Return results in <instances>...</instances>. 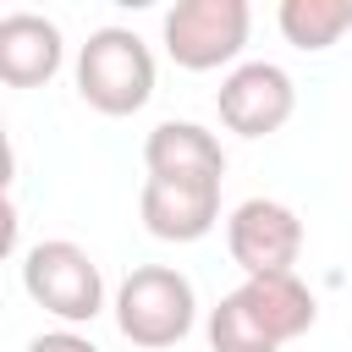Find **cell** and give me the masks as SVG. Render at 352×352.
<instances>
[{
  "mask_svg": "<svg viewBox=\"0 0 352 352\" xmlns=\"http://www.w3.org/2000/svg\"><path fill=\"white\" fill-rule=\"evenodd\" d=\"M77 94L99 116H132L154 99V55L132 28H99L77 50Z\"/></svg>",
  "mask_w": 352,
  "mask_h": 352,
  "instance_id": "1",
  "label": "cell"
},
{
  "mask_svg": "<svg viewBox=\"0 0 352 352\" xmlns=\"http://www.w3.org/2000/svg\"><path fill=\"white\" fill-rule=\"evenodd\" d=\"M198 319V297H192V280L170 264H138L121 292H116V324L132 346H176Z\"/></svg>",
  "mask_w": 352,
  "mask_h": 352,
  "instance_id": "2",
  "label": "cell"
},
{
  "mask_svg": "<svg viewBox=\"0 0 352 352\" xmlns=\"http://www.w3.org/2000/svg\"><path fill=\"white\" fill-rule=\"evenodd\" d=\"M22 286H28V297L44 314H55L66 324H88L104 308V275H99V264L88 258V248H77L66 236L33 242L22 253Z\"/></svg>",
  "mask_w": 352,
  "mask_h": 352,
  "instance_id": "3",
  "label": "cell"
},
{
  "mask_svg": "<svg viewBox=\"0 0 352 352\" xmlns=\"http://www.w3.org/2000/svg\"><path fill=\"white\" fill-rule=\"evenodd\" d=\"M248 28H253L248 0H182L165 11V55L182 72H214L242 55Z\"/></svg>",
  "mask_w": 352,
  "mask_h": 352,
  "instance_id": "4",
  "label": "cell"
},
{
  "mask_svg": "<svg viewBox=\"0 0 352 352\" xmlns=\"http://www.w3.org/2000/svg\"><path fill=\"white\" fill-rule=\"evenodd\" d=\"M226 248L242 264V275H292L302 253V220L280 198H248L226 220Z\"/></svg>",
  "mask_w": 352,
  "mask_h": 352,
  "instance_id": "5",
  "label": "cell"
},
{
  "mask_svg": "<svg viewBox=\"0 0 352 352\" xmlns=\"http://www.w3.org/2000/svg\"><path fill=\"white\" fill-rule=\"evenodd\" d=\"M214 110H220V121H226L236 138H270V132H280V126L292 121L297 88H292L286 66H275V60H242V66H231V77L220 82Z\"/></svg>",
  "mask_w": 352,
  "mask_h": 352,
  "instance_id": "6",
  "label": "cell"
},
{
  "mask_svg": "<svg viewBox=\"0 0 352 352\" xmlns=\"http://www.w3.org/2000/svg\"><path fill=\"white\" fill-rule=\"evenodd\" d=\"M138 214L160 242H198L220 220V182H170L148 176L138 192Z\"/></svg>",
  "mask_w": 352,
  "mask_h": 352,
  "instance_id": "7",
  "label": "cell"
},
{
  "mask_svg": "<svg viewBox=\"0 0 352 352\" xmlns=\"http://www.w3.org/2000/svg\"><path fill=\"white\" fill-rule=\"evenodd\" d=\"M143 165H148V176H170V182H220L226 148L198 121H160L143 138Z\"/></svg>",
  "mask_w": 352,
  "mask_h": 352,
  "instance_id": "8",
  "label": "cell"
},
{
  "mask_svg": "<svg viewBox=\"0 0 352 352\" xmlns=\"http://www.w3.org/2000/svg\"><path fill=\"white\" fill-rule=\"evenodd\" d=\"M60 28L38 11H11L0 16V82L11 88H38L60 72Z\"/></svg>",
  "mask_w": 352,
  "mask_h": 352,
  "instance_id": "9",
  "label": "cell"
},
{
  "mask_svg": "<svg viewBox=\"0 0 352 352\" xmlns=\"http://www.w3.org/2000/svg\"><path fill=\"white\" fill-rule=\"evenodd\" d=\"M236 302L248 308V319H253L275 346H286V341L308 336V330H314V319H319L314 292L297 280V270H292V275H248V280L236 286Z\"/></svg>",
  "mask_w": 352,
  "mask_h": 352,
  "instance_id": "10",
  "label": "cell"
},
{
  "mask_svg": "<svg viewBox=\"0 0 352 352\" xmlns=\"http://www.w3.org/2000/svg\"><path fill=\"white\" fill-rule=\"evenodd\" d=\"M286 44L297 50H330L352 28V0H280L275 11Z\"/></svg>",
  "mask_w": 352,
  "mask_h": 352,
  "instance_id": "11",
  "label": "cell"
},
{
  "mask_svg": "<svg viewBox=\"0 0 352 352\" xmlns=\"http://www.w3.org/2000/svg\"><path fill=\"white\" fill-rule=\"evenodd\" d=\"M209 346H214V352H280V346L248 319V308L236 302V292H226V297L209 308Z\"/></svg>",
  "mask_w": 352,
  "mask_h": 352,
  "instance_id": "12",
  "label": "cell"
},
{
  "mask_svg": "<svg viewBox=\"0 0 352 352\" xmlns=\"http://www.w3.org/2000/svg\"><path fill=\"white\" fill-rule=\"evenodd\" d=\"M28 352H99V346L88 336H77V330H44V336L28 341Z\"/></svg>",
  "mask_w": 352,
  "mask_h": 352,
  "instance_id": "13",
  "label": "cell"
}]
</instances>
